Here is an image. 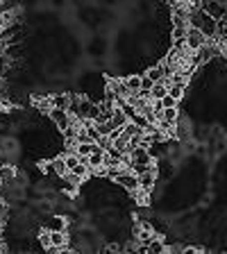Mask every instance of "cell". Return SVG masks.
<instances>
[{"label": "cell", "instance_id": "6", "mask_svg": "<svg viewBox=\"0 0 227 254\" xmlns=\"http://www.w3.org/2000/svg\"><path fill=\"white\" fill-rule=\"evenodd\" d=\"M48 116H50V121H53L55 125L62 129V132H66V129H69V125H71V121H73L69 111H64V109H53Z\"/></svg>", "mask_w": 227, "mask_h": 254}, {"label": "cell", "instance_id": "17", "mask_svg": "<svg viewBox=\"0 0 227 254\" xmlns=\"http://www.w3.org/2000/svg\"><path fill=\"white\" fill-rule=\"evenodd\" d=\"M64 161H66V168H69V173H75V170H77V166L82 164V161H84V159H79L77 154H66V157H64Z\"/></svg>", "mask_w": 227, "mask_h": 254}, {"label": "cell", "instance_id": "7", "mask_svg": "<svg viewBox=\"0 0 227 254\" xmlns=\"http://www.w3.org/2000/svg\"><path fill=\"white\" fill-rule=\"evenodd\" d=\"M66 227H69V220H66V218L50 216L46 220V227H43V229H48V232H66Z\"/></svg>", "mask_w": 227, "mask_h": 254}, {"label": "cell", "instance_id": "8", "mask_svg": "<svg viewBox=\"0 0 227 254\" xmlns=\"http://www.w3.org/2000/svg\"><path fill=\"white\" fill-rule=\"evenodd\" d=\"M16 180V168L9 164H0V186H11V182Z\"/></svg>", "mask_w": 227, "mask_h": 254}, {"label": "cell", "instance_id": "23", "mask_svg": "<svg viewBox=\"0 0 227 254\" xmlns=\"http://www.w3.org/2000/svg\"><path fill=\"white\" fill-rule=\"evenodd\" d=\"M66 182H69L71 186H79V184H82V177H77V175L69 173V175H66Z\"/></svg>", "mask_w": 227, "mask_h": 254}, {"label": "cell", "instance_id": "16", "mask_svg": "<svg viewBox=\"0 0 227 254\" xmlns=\"http://www.w3.org/2000/svg\"><path fill=\"white\" fill-rule=\"evenodd\" d=\"M146 75L150 77V82H152V84H157V82H164V79H166L164 68H161V66H152V68H148V70H146Z\"/></svg>", "mask_w": 227, "mask_h": 254}, {"label": "cell", "instance_id": "10", "mask_svg": "<svg viewBox=\"0 0 227 254\" xmlns=\"http://www.w3.org/2000/svg\"><path fill=\"white\" fill-rule=\"evenodd\" d=\"M69 243L66 232H50V250H64Z\"/></svg>", "mask_w": 227, "mask_h": 254}, {"label": "cell", "instance_id": "12", "mask_svg": "<svg viewBox=\"0 0 227 254\" xmlns=\"http://www.w3.org/2000/svg\"><path fill=\"white\" fill-rule=\"evenodd\" d=\"M105 154H107L105 150H100V148L95 150V152L91 154L89 159H86V164H89V168H93V170H100V168H102V164H105Z\"/></svg>", "mask_w": 227, "mask_h": 254}, {"label": "cell", "instance_id": "14", "mask_svg": "<svg viewBox=\"0 0 227 254\" xmlns=\"http://www.w3.org/2000/svg\"><path fill=\"white\" fill-rule=\"evenodd\" d=\"M50 170H53L55 175H59V177H66L69 175V168H66V161H64V157H57L50 161Z\"/></svg>", "mask_w": 227, "mask_h": 254}, {"label": "cell", "instance_id": "3", "mask_svg": "<svg viewBox=\"0 0 227 254\" xmlns=\"http://www.w3.org/2000/svg\"><path fill=\"white\" fill-rule=\"evenodd\" d=\"M202 11H205L209 18L214 21H221L227 16V5L225 2H216V0H209V2H202Z\"/></svg>", "mask_w": 227, "mask_h": 254}, {"label": "cell", "instance_id": "1", "mask_svg": "<svg viewBox=\"0 0 227 254\" xmlns=\"http://www.w3.org/2000/svg\"><path fill=\"white\" fill-rule=\"evenodd\" d=\"M209 43V39L202 34L200 30H193V27H189V32H186V41H184V48L189 50L191 55L198 53V50H202V48Z\"/></svg>", "mask_w": 227, "mask_h": 254}, {"label": "cell", "instance_id": "22", "mask_svg": "<svg viewBox=\"0 0 227 254\" xmlns=\"http://www.w3.org/2000/svg\"><path fill=\"white\" fill-rule=\"evenodd\" d=\"M98 148L105 150V152H109L111 150V138H98Z\"/></svg>", "mask_w": 227, "mask_h": 254}, {"label": "cell", "instance_id": "18", "mask_svg": "<svg viewBox=\"0 0 227 254\" xmlns=\"http://www.w3.org/2000/svg\"><path fill=\"white\" fill-rule=\"evenodd\" d=\"M184 93H186V86H180V84H170L168 86V95L173 98L175 102L182 100V98H184Z\"/></svg>", "mask_w": 227, "mask_h": 254}, {"label": "cell", "instance_id": "28", "mask_svg": "<svg viewBox=\"0 0 227 254\" xmlns=\"http://www.w3.org/2000/svg\"><path fill=\"white\" fill-rule=\"evenodd\" d=\"M198 254H205V252H198Z\"/></svg>", "mask_w": 227, "mask_h": 254}, {"label": "cell", "instance_id": "24", "mask_svg": "<svg viewBox=\"0 0 227 254\" xmlns=\"http://www.w3.org/2000/svg\"><path fill=\"white\" fill-rule=\"evenodd\" d=\"M161 102H164V109H175V107H177V102H175L173 98H170V95H166V98H164Z\"/></svg>", "mask_w": 227, "mask_h": 254}, {"label": "cell", "instance_id": "21", "mask_svg": "<svg viewBox=\"0 0 227 254\" xmlns=\"http://www.w3.org/2000/svg\"><path fill=\"white\" fill-rule=\"evenodd\" d=\"M134 200H139V204H148V197L150 193H143V190H137V193H132Z\"/></svg>", "mask_w": 227, "mask_h": 254}, {"label": "cell", "instance_id": "11", "mask_svg": "<svg viewBox=\"0 0 227 254\" xmlns=\"http://www.w3.org/2000/svg\"><path fill=\"white\" fill-rule=\"evenodd\" d=\"M98 150V143L89 141V143H77V148H75V154H77L79 159H89L91 154Z\"/></svg>", "mask_w": 227, "mask_h": 254}, {"label": "cell", "instance_id": "9", "mask_svg": "<svg viewBox=\"0 0 227 254\" xmlns=\"http://www.w3.org/2000/svg\"><path fill=\"white\" fill-rule=\"evenodd\" d=\"M168 86H170L168 79H164V82H157V84L152 86V91H150V100H164L166 95H168Z\"/></svg>", "mask_w": 227, "mask_h": 254}, {"label": "cell", "instance_id": "4", "mask_svg": "<svg viewBox=\"0 0 227 254\" xmlns=\"http://www.w3.org/2000/svg\"><path fill=\"white\" fill-rule=\"evenodd\" d=\"M114 182H116L118 186H123L125 190H130V193H137L139 190V177L132 173V170H123Z\"/></svg>", "mask_w": 227, "mask_h": 254}, {"label": "cell", "instance_id": "13", "mask_svg": "<svg viewBox=\"0 0 227 254\" xmlns=\"http://www.w3.org/2000/svg\"><path fill=\"white\" fill-rule=\"evenodd\" d=\"M127 123H130V121H127V116L123 114V109H121V107H116V109H114V114H111V125H114V129H123Z\"/></svg>", "mask_w": 227, "mask_h": 254}, {"label": "cell", "instance_id": "20", "mask_svg": "<svg viewBox=\"0 0 227 254\" xmlns=\"http://www.w3.org/2000/svg\"><path fill=\"white\" fill-rule=\"evenodd\" d=\"M39 243H41L43 248L50 250V232H48V229H41V232H39Z\"/></svg>", "mask_w": 227, "mask_h": 254}, {"label": "cell", "instance_id": "27", "mask_svg": "<svg viewBox=\"0 0 227 254\" xmlns=\"http://www.w3.org/2000/svg\"><path fill=\"white\" fill-rule=\"evenodd\" d=\"M139 254H148V252H146V248H141V250H139Z\"/></svg>", "mask_w": 227, "mask_h": 254}, {"label": "cell", "instance_id": "15", "mask_svg": "<svg viewBox=\"0 0 227 254\" xmlns=\"http://www.w3.org/2000/svg\"><path fill=\"white\" fill-rule=\"evenodd\" d=\"M125 86L130 93H139L141 91V75H130V77H125Z\"/></svg>", "mask_w": 227, "mask_h": 254}, {"label": "cell", "instance_id": "5", "mask_svg": "<svg viewBox=\"0 0 227 254\" xmlns=\"http://www.w3.org/2000/svg\"><path fill=\"white\" fill-rule=\"evenodd\" d=\"M137 177H139V190H143V193H150L154 189V184H157V170H146V173L137 175Z\"/></svg>", "mask_w": 227, "mask_h": 254}, {"label": "cell", "instance_id": "25", "mask_svg": "<svg viewBox=\"0 0 227 254\" xmlns=\"http://www.w3.org/2000/svg\"><path fill=\"white\" fill-rule=\"evenodd\" d=\"M198 252H200V250H196L193 245H184V248H182V254H198Z\"/></svg>", "mask_w": 227, "mask_h": 254}, {"label": "cell", "instance_id": "26", "mask_svg": "<svg viewBox=\"0 0 227 254\" xmlns=\"http://www.w3.org/2000/svg\"><path fill=\"white\" fill-rule=\"evenodd\" d=\"M57 254H75V252H73V250H71V248H64V250H59Z\"/></svg>", "mask_w": 227, "mask_h": 254}, {"label": "cell", "instance_id": "19", "mask_svg": "<svg viewBox=\"0 0 227 254\" xmlns=\"http://www.w3.org/2000/svg\"><path fill=\"white\" fill-rule=\"evenodd\" d=\"M177 116H180L177 107H175V109H164V118H161V121H166V123H170V125H175V123H177Z\"/></svg>", "mask_w": 227, "mask_h": 254}, {"label": "cell", "instance_id": "2", "mask_svg": "<svg viewBox=\"0 0 227 254\" xmlns=\"http://www.w3.org/2000/svg\"><path fill=\"white\" fill-rule=\"evenodd\" d=\"M107 91H111V93H114L116 102L127 100V98L132 95L130 91H127V86H125V79H116V77H109V79H107Z\"/></svg>", "mask_w": 227, "mask_h": 254}]
</instances>
